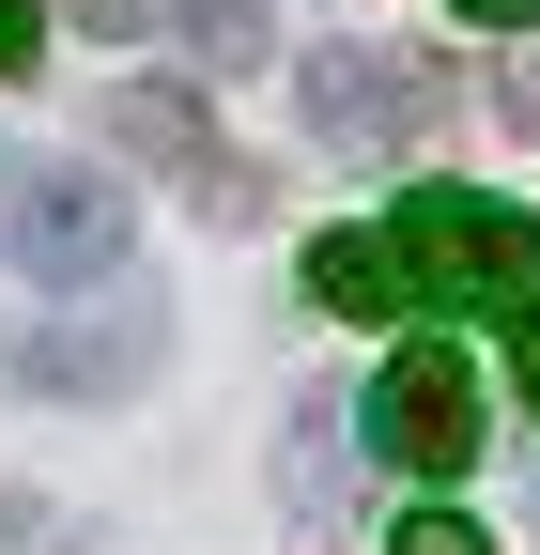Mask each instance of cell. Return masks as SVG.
<instances>
[{
    "label": "cell",
    "mask_w": 540,
    "mask_h": 555,
    "mask_svg": "<svg viewBox=\"0 0 540 555\" xmlns=\"http://www.w3.org/2000/svg\"><path fill=\"white\" fill-rule=\"evenodd\" d=\"M386 262H401V294H433V309H479L510 339V371L540 401V217H510V201L479 185H417L386 217Z\"/></svg>",
    "instance_id": "1"
},
{
    "label": "cell",
    "mask_w": 540,
    "mask_h": 555,
    "mask_svg": "<svg viewBox=\"0 0 540 555\" xmlns=\"http://www.w3.org/2000/svg\"><path fill=\"white\" fill-rule=\"evenodd\" d=\"M124 247H140V217H124V185L93 155H31L16 170V278L31 294H93V278H124Z\"/></svg>",
    "instance_id": "2"
},
{
    "label": "cell",
    "mask_w": 540,
    "mask_h": 555,
    "mask_svg": "<svg viewBox=\"0 0 540 555\" xmlns=\"http://www.w3.org/2000/svg\"><path fill=\"white\" fill-rule=\"evenodd\" d=\"M294 108H309L324 155H401V139L448 108V62H417V47H309Z\"/></svg>",
    "instance_id": "3"
},
{
    "label": "cell",
    "mask_w": 540,
    "mask_h": 555,
    "mask_svg": "<svg viewBox=\"0 0 540 555\" xmlns=\"http://www.w3.org/2000/svg\"><path fill=\"white\" fill-rule=\"evenodd\" d=\"M356 416H371V448H386L401 478H463V463H479V433H494V401H479V371H463L448 339L386 356V386H371Z\"/></svg>",
    "instance_id": "4"
},
{
    "label": "cell",
    "mask_w": 540,
    "mask_h": 555,
    "mask_svg": "<svg viewBox=\"0 0 540 555\" xmlns=\"http://www.w3.org/2000/svg\"><path fill=\"white\" fill-rule=\"evenodd\" d=\"M108 155H140V170H170L201 217H262V170L217 139V108L201 93H170V78H140V93H108Z\"/></svg>",
    "instance_id": "5"
},
{
    "label": "cell",
    "mask_w": 540,
    "mask_h": 555,
    "mask_svg": "<svg viewBox=\"0 0 540 555\" xmlns=\"http://www.w3.org/2000/svg\"><path fill=\"white\" fill-rule=\"evenodd\" d=\"M0 371L47 386V401H124V386L155 371V309H124L108 339H93V324H62V339H0Z\"/></svg>",
    "instance_id": "6"
},
{
    "label": "cell",
    "mask_w": 540,
    "mask_h": 555,
    "mask_svg": "<svg viewBox=\"0 0 540 555\" xmlns=\"http://www.w3.org/2000/svg\"><path fill=\"white\" fill-rule=\"evenodd\" d=\"M340 463H356V448H340V401H294V525H309V540H340V509H356Z\"/></svg>",
    "instance_id": "7"
},
{
    "label": "cell",
    "mask_w": 540,
    "mask_h": 555,
    "mask_svg": "<svg viewBox=\"0 0 540 555\" xmlns=\"http://www.w3.org/2000/svg\"><path fill=\"white\" fill-rule=\"evenodd\" d=\"M309 294H324V309H356V324L417 309V294H401V262H386V232H324V247H309Z\"/></svg>",
    "instance_id": "8"
},
{
    "label": "cell",
    "mask_w": 540,
    "mask_h": 555,
    "mask_svg": "<svg viewBox=\"0 0 540 555\" xmlns=\"http://www.w3.org/2000/svg\"><path fill=\"white\" fill-rule=\"evenodd\" d=\"M62 16H78L93 47H124V31H170V0H62Z\"/></svg>",
    "instance_id": "9"
},
{
    "label": "cell",
    "mask_w": 540,
    "mask_h": 555,
    "mask_svg": "<svg viewBox=\"0 0 540 555\" xmlns=\"http://www.w3.org/2000/svg\"><path fill=\"white\" fill-rule=\"evenodd\" d=\"M386 555H494V540H479V525H463V509H417V525H401V540H386Z\"/></svg>",
    "instance_id": "10"
},
{
    "label": "cell",
    "mask_w": 540,
    "mask_h": 555,
    "mask_svg": "<svg viewBox=\"0 0 540 555\" xmlns=\"http://www.w3.org/2000/svg\"><path fill=\"white\" fill-rule=\"evenodd\" d=\"M31 62H47V16H31V0H0V78H31Z\"/></svg>",
    "instance_id": "11"
},
{
    "label": "cell",
    "mask_w": 540,
    "mask_h": 555,
    "mask_svg": "<svg viewBox=\"0 0 540 555\" xmlns=\"http://www.w3.org/2000/svg\"><path fill=\"white\" fill-rule=\"evenodd\" d=\"M0 540H16V555H62V525H47L31 494H0Z\"/></svg>",
    "instance_id": "12"
},
{
    "label": "cell",
    "mask_w": 540,
    "mask_h": 555,
    "mask_svg": "<svg viewBox=\"0 0 540 555\" xmlns=\"http://www.w3.org/2000/svg\"><path fill=\"white\" fill-rule=\"evenodd\" d=\"M494 108H510V124H525V139H540V47H525V62H510V78H494Z\"/></svg>",
    "instance_id": "13"
},
{
    "label": "cell",
    "mask_w": 540,
    "mask_h": 555,
    "mask_svg": "<svg viewBox=\"0 0 540 555\" xmlns=\"http://www.w3.org/2000/svg\"><path fill=\"white\" fill-rule=\"evenodd\" d=\"M463 16H494V31H540V0H463Z\"/></svg>",
    "instance_id": "14"
},
{
    "label": "cell",
    "mask_w": 540,
    "mask_h": 555,
    "mask_svg": "<svg viewBox=\"0 0 540 555\" xmlns=\"http://www.w3.org/2000/svg\"><path fill=\"white\" fill-rule=\"evenodd\" d=\"M525 509H540V494H525Z\"/></svg>",
    "instance_id": "15"
}]
</instances>
